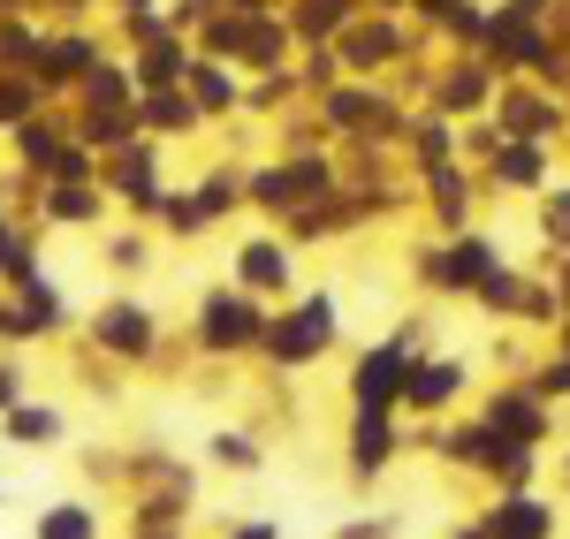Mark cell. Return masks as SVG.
Instances as JSON below:
<instances>
[{
  "label": "cell",
  "instance_id": "cell-1",
  "mask_svg": "<svg viewBox=\"0 0 570 539\" xmlns=\"http://www.w3.org/2000/svg\"><path fill=\"white\" fill-rule=\"evenodd\" d=\"M8 433H16V441H46V433H53V410H16Z\"/></svg>",
  "mask_w": 570,
  "mask_h": 539
},
{
  "label": "cell",
  "instance_id": "cell-2",
  "mask_svg": "<svg viewBox=\"0 0 570 539\" xmlns=\"http://www.w3.org/2000/svg\"><path fill=\"white\" fill-rule=\"evenodd\" d=\"M46 539H91V525L77 509H61V517H46Z\"/></svg>",
  "mask_w": 570,
  "mask_h": 539
}]
</instances>
